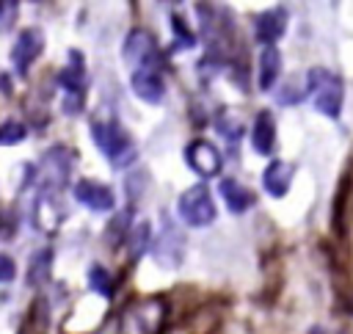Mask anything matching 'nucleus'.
Masks as SVG:
<instances>
[{
    "label": "nucleus",
    "instance_id": "nucleus-22",
    "mask_svg": "<svg viewBox=\"0 0 353 334\" xmlns=\"http://www.w3.org/2000/svg\"><path fill=\"white\" fill-rule=\"evenodd\" d=\"M6 11H11V14H14V11H17V3H0V19H3V14H6Z\"/></svg>",
    "mask_w": 353,
    "mask_h": 334
},
{
    "label": "nucleus",
    "instance_id": "nucleus-17",
    "mask_svg": "<svg viewBox=\"0 0 353 334\" xmlns=\"http://www.w3.org/2000/svg\"><path fill=\"white\" fill-rule=\"evenodd\" d=\"M88 287L94 293H99L102 298H110L113 295V279H110V273L102 265H91V271H88Z\"/></svg>",
    "mask_w": 353,
    "mask_h": 334
},
{
    "label": "nucleus",
    "instance_id": "nucleus-20",
    "mask_svg": "<svg viewBox=\"0 0 353 334\" xmlns=\"http://www.w3.org/2000/svg\"><path fill=\"white\" fill-rule=\"evenodd\" d=\"M47 265H50V251H41L39 262H30V284H39L47 279Z\"/></svg>",
    "mask_w": 353,
    "mask_h": 334
},
{
    "label": "nucleus",
    "instance_id": "nucleus-19",
    "mask_svg": "<svg viewBox=\"0 0 353 334\" xmlns=\"http://www.w3.org/2000/svg\"><path fill=\"white\" fill-rule=\"evenodd\" d=\"M25 135H28V130H25V124H22V121L8 119V121H3V124H0V146L22 144V141H25Z\"/></svg>",
    "mask_w": 353,
    "mask_h": 334
},
{
    "label": "nucleus",
    "instance_id": "nucleus-14",
    "mask_svg": "<svg viewBox=\"0 0 353 334\" xmlns=\"http://www.w3.org/2000/svg\"><path fill=\"white\" fill-rule=\"evenodd\" d=\"M154 259L163 268H176L182 262V237H176V232L168 221H165V232L154 243Z\"/></svg>",
    "mask_w": 353,
    "mask_h": 334
},
{
    "label": "nucleus",
    "instance_id": "nucleus-2",
    "mask_svg": "<svg viewBox=\"0 0 353 334\" xmlns=\"http://www.w3.org/2000/svg\"><path fill=\"white\" fill-rule=\"evenodd\" d=\"M306 94L312 97V105L328 116V119H336L339 110H342V80L328 72V69H312L306 75Z\"/></svg>",
    "mask_w": 353,
    "mask_h": 334
},
{
    "label": "nucleus",
    "instance_id": "nucleus-8",
    "mask_svg": "<svg viewBox=\"0 0 353 334\" xmlns=\"http://www.w3.org/2000/svg\"><path fill=\"white\" fill-rule=\"evenodd\" d=\"M185 160H188V166L199 174V177H215L218 171H221V152L215 149V144H210V141H204V138H196V141H190L188 144V149H185Z\"/></svg>",
    "mask_w": 353,
    "mask_h": 334
},
{
    "label": "nucleus",
    "instance_id": "nucleus-11",
    "mask_svg": "<svg viewBox=\"0 0 353 334\" xmlns=\"http://www.w3.org/2000/svg\"><path fill=\"white\" fill-rule=\"evenodd\" d=\"M58 86L66 91L69 99H83V88H85V66H83V55L77 50L69 52V66L58 72Z\"/></svg>",
    "mask_w": 353,
    "mask_h": 334
},
{
    "label": "nucleus",
    "instance_id": "nucleus-13",
    "mask_svg": "<svg viewBox=\"0 0 353 334\" xmlns=\"http://www.w3.org/2000/svg\"><path fill=\"white\" fill-rule=\"evenodd\" d=\"M218 190H221V199H223L226 210H232L234 215L245 213L254 204V193L245 185H240L237 179H232V177H223L221 185H218Z\"/></svg>",
    "mask_w": 353,
    "mask_h": 334
},
{
    "label": "nucleus",
    "instance_id": "nucleus-21",
    "mask_svg": "<svg viewBox=\"0 0 353 334\" xmlns=\"http://www.w3.org/2000/svg\"><path fill=\"white\" fill-rule=\"evenodd\" d=\"M17 276V265H14V259L8 257V254H0V284L3 282H11Z\"/></svg>",
    "mask_w": 353,
    "mask_h": 334
},
{
    "label": "nucleus",
    "instance_id": "nucleus-15",
    "mask_svg": "<svg viewBox=\"0 0 353 334\" xmlns=\"http://www.w3.org/2000/svg\"><path fill=\"white\" fill-rule=\"evenodd\" d=\"M281 75V52L276 47H262L259 63H256V86L262 91H270Z\"/></svg>",
    "mask_w": 353,
    "mask_h": 334
},
{
    "label": "nucleus",
    "instance_id": "nucleus-12",
    "mask_svg": "<svg viewBox=\"0 0 353 334\" xmlns=\"http://www.w3.org/2000/svg\"><path fill=\"white\" fill-rule=\"evenodd\" d=\"M292 185V166L284 163V160H273L270 166H265L262 171V188L270 193V196H284Z\"/></svg>",
    "mask_w": 353,
    "mask_h": 334
},
{
    "label": "nucleus",
    "instance_id": "nucleus-10",
    "mask_svg": "<svg viewBox=\"0 0 353 334\" xmlns=\"http://www.w3.org/2000/svg\"><path fill=\"white\" fill-rule=\"evenodd\" d=\"M254 30H256V39L265 44V47H273V41L281 39V33L287 30V11L281 6L270 8V11H262L256 19H254Z\"/></svg>",
    "mask_w": 353,
    "mask_h": 334
},
{
    "label": "nucleus",
    "instance_id": "nucleus-3",
    "mask_svg": "<svg viewBox=\"0 0 353 334\" xmlns=\"http://www.w3.org/2000/svg\"><path fill=\"white\" fill-rule=\"evenodd\" d=\"M176 213H179V218L188 226H207V224L215 221V213L218 210H215V202H212L207 185H193V188H188L179 196Z\"/></svg>",
    "mask_w": 353,
    "mask_h": 334
},
{
    "label": "nucleus",
    "instance_id": "nucleus-1",
    "mask_svg": "<svg viewBox=\"0 0 353 334\" xmlns=\"http://www.w3.org/2000/svg\"><path fill=\"white\" fill-rule=\"evenodd\" d=\"M91 135H94V144L99 146V152L116 168H121L124 163H130L135 157L132 138L124 132V127L116 119H94L91 121Z\"/></svg>",
    "mask_w": 353,
    "mask_h": 334
},
{
    "label": "nucleus",
    "instance_id": "nucleus-9",
    "mask_svg": "<svg viewBox=\"0 0 353 334\" xmlns=\"http://www.w3.org/2000/svg\"><path fill=\"white\" fill-rule=\"evenodd\" d=\"M130 88L138 99H143L149 105H160L163 97H165V80L160 77L157 69H132Z\"/></svg>",
    "mask_w": 353,
    "mask_h": 334
},
{
    "label": "nucleus",
    "instance_id": "nucleus-5",
    "mask_svg": "<svg viewBox=\"0 0 353 334\" xmlns=\"http://www.w3.org/2000/svg\"><path fill=\"white\" fill-rule=\"evenodd\" d=\"M160 320H163V304L160 301L135 304L121 317V334H157Z\"/></svg>",
    "mask_w": 353,
    "mask_h": 334
},
{
    "label": "nucleus",
    "instance_id": "nucleus-16",
    "mask_svg": "<svg viewBox=\"0 0 353 334\" xmlns=\"http://www.w3.org/2000/svg\"><path fill=\"white\" fill-rule=\"evenodd\" d=\"M251 141H254V149L259 155H270L273 152V146H276V121H273V113L270 110H259L256 113Z\"/></svg>",
    "mask_w": 353,
    "mask_h": 334
},
{
    "label": "nucleus",
    "instance_id": "nucleus-6",
    "mask_svg": "<svg viewBox=\"0 0 353 334\" xmlns=\"http://www.w3.org/2000/svg\"><path fill=\"white\" fill-rule=\"evenodd\" d=\"M41 50H44V33L39 28L19 30L17 39H14V44H11V63H14L17 75H28V69L41 55Z\"/></svg>",
    "mask_w": 353,
    "mask_h": 334
},
{
    "label": "nucleus",
    "instance_id": "nucleus-18",
    "mask_svg": "<svg viewBox=\"0 0 353 334\" xmlns=\"http://www.w3.org/2000/svg\"><path fill=\"white\" fill-rule=\"evenodd\" d=\"M149 240H152L149 224H146V221H141L135 229H130V257H132V259H138V257L143 254V248L149 246Z\"/></svg>",
    "mask_w": 353,
    "mask_h": 334
},
{
    "label": "nucleus",
    "instance_id": "nucleus-7",
    "mask_svg": "<svg viewBox=\"0 0 353 334\" xmlns=\"http://www.w3.org/2000/svg\"><path fill=\"white\" fill-rule=\"evenodd\" d=\"M72 196L94 213H110L116 207V196H113L110 185L97 182V179H77L72 188Z\"/></svg>",
    "mask_w": 353,
    "mask_h": 334
},
{
    "label": "nucleus",
    "instance_id": "nucleus-4",
    "mask_svg": "<svg viewBox=\"0 0 353 334\" xmlns=\"http://www.w3.org/2000/svg\"><path fill=\"white\" fill-rule=\"evenodd\" d=\"M121 52L132 69H154V63H157V41L152 33H146L141 28L127 33Z\"/></svg>",
    "mask_w": 353,
    "mask_h": 334
}]
</instances>
